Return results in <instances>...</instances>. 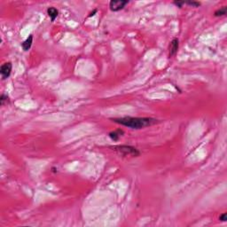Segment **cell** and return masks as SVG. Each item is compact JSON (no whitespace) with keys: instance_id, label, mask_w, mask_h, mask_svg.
I'll return each mask as SVG.
<instances>
[{"instance_id":"obj_10","label":"cell","mask_w":227,"mask_h":227,"mask_svg":"<svg viewBox=\"0 0 227 227\" xmlns=\"http://www.w3.org/2000/svg\"><path fill=\"white\" fill-rule=\"evenodd\" d=\"M7 101H8V96L5 95V94H2V95H1V98H0V104L3 106V105H5V103L7 102Z\"/></svg>"},{"instance_id":"obj_3","label":"cell","mask_w":227,"mask_h":227,"mask_svg":"<svg viewBox=\"0 0 227 227\" xmlns=\"http://www.w3.org/2000/svg\"><path fill=\"white\" fill-rule=\"evenodd\" d=\"M129 1H123V0H112L109 3L110 10L113 12H118L124 8L126 5H128Z\"/></svg>"},{"instance_id":"obj_1","label":"cell","mask_w":227,"mask_h":227,"mask_svg":"<svg viewBox=\"0 0 227 227\" xmlns=\"http://www.w3.org/2000/svg\"><path fill=\"white\" fill-rule=\"evenodd\" d=\"M112 121L118 124L129 127L131 129H143L158 123V120L151 117H130V116L114 118Z\"/></svg>"},{"instance_id":"obj_9","label":"cell","mask_w":227,"mask_h":227,"mask_svg":"<svg viewBox=\"0 0 227 227\" xmlns=\"http://www.w3.org/2000/svg\"><path fill=\"white\" fill-rule=\"evenodd\" d=\"M226 12H227V7L226 6H223V7H221L220 9L216 10V11L214 13V15H215L216 17L224 16V15H225V14H226Z\"/></svg>"},{"instance_id":"obj_8","label":"cell","mask_w":227,"mask_h":227,"mask_svg":"<svg viewBox=\"0 0 227 227\" xmlns=\"http://www.w3.org/2000/svg\"><path fill=\"white\" fill-rule=\"evenodd\" d=\"M47 14H48V15L51 18V20L54 21L55 19L58 16V14H59V11L56 8H54V7H50V8H48V10H47Z\"/></svg>"},{"instance_id":"obj_6","label":"cell","mask_w":227,"mask_h":227,"mask_svg":"<svg viewBox=\"0 0 227 227\" xmlns=\"http://www.w3.org/2000/svg\"><path fill=\"white\" fill-rule=\"evenodd\" d=\"M123 134H124V131H123V130H117L110 132V133H109V137H110V138H111L112 140H114V141H117V140L120 138V137L123 136Z\"/></svg>"},{"instance_id":"obj_5","label":"cell","mask_w":227,"mask_h":227,"mask_svg":"<svg viewBox=\"0 0 227 227\" xmlns=\"http://www.w3.org/2000/svg\"><path fill=\"white\" fill-rule=\"evenodd\" d=\"M179 41L178 38H174L172 39L170 45H169V57L174 56L178 51H179Z\"/></svg>"},{"instance_id":"obj_14","label":"cell","mask_w":227,"mask_h":227,"mask_svg":"<svg viewBox=\"0 0 227 227\" xmlns=\"http://www.w3.org/2000/svg\"><path fill=\"white\" fill-rule=\"evenodd\" d=\"M96 13H97V10H96V9H95V10H94V11H93V12H92V13H91V14H90V15H89V17L93 16V15H94V14H96Z\"/></svg>"},{"instance_id":"obj_2","label":"cell","mask_w":227,"mask_h":227,"mask_svg":"<svg viewBox=\"0 0 227 227\" xmlns=\"http://www.w3.org/2000/svg\"><path fill=\"white\" fill-rule=\"evenodd\" d=\"M113 149L114 151H116L117 153H119L120 154L123 155V156H133V157H137L139 156L140 152L130 146H118L113 147Z\"/></svg>"},{"instance_id":"obj_13","label":"cell","mask_w":227,"mask_h":227,"mask_svg":"<svg viewBox=\"0 0 227 227\" xmlns=\"http://www.w3.org/2000/svg\"><path fill=\"white\" fill-rule=\"evenodd\" d=\"M219 220H221V221H223V222H225L227 220V216H226V213H223L221 216H220V217H219Z\"/></svg>"},{"instance_id":"obj_12","label":"cell","mask_w":227,"mask_h":227,"mask_svg":"<svg viewBox=\"0 0 227 227\" xmlns=\"http://www.w3.org/2000/svg\"><path fill=\"white\" fill-rule=\"evenodd\" d=\"M174 4L179 7V8H181L184 5H185V1H174Z\"/></svg>"},{"instance_id":"obj_7","label":"cell","mask_w":227,"mask_h":227,"mask_svg":"<svg viewBox=\"0 0 227 227\" xmlns=\"http://www.w3.org/2000/svg\"><path fill=\"white\" fill-rule=\"evenodd\" d=\"M32 43H33V36L32 35H30L22 44H21V46H22V48L24 51H29L30 47H31V45H32Z\"/></svg>"},{"instance_id":"obj_11","label":"cell","mask_w":227,"mask_h":227,"mask_svg":"<svg viewBox=\"0 0 227 227\" xmlns=\"http://www.w3.org/2000/svg\"><path fill=\"white\" fill-rule=\"evenodd\" d=\"M192 5L194 7H199L201 5V3L200 2H185V5Z\"/></svg>"},{"instance_id":"obj_4","label":"cell","mask_w":227,"mask_h":227,"mask_svg":"<svg viewBox=\"0 0 227 227\" xmlns=\"http://www.w3.org/2000/svg\"><path fill=\"white\" fill-rule=\"evenodd\" d=\"M12 68H13V66H12L11 62H6V63H5V64L1 66L0 73H1V76H2L3 79H6V78H8L10 76L11 72H12Z\"/></svg>"}]
</instances>
